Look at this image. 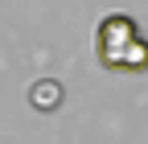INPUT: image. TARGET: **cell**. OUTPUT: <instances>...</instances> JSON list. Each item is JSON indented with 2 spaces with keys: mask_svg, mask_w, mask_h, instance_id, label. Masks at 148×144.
Masks as SVG:
<instances>
[{
  "mask_svg": "<svg viewBox=\"0 0 148 144\" xmlns=\"http://www.w3.org/2000/svg\"><path fill=\"white\" fill-rule=\"evenodd\" d=\"M95 58L107 70H123V74H144L148 70V37L127 12H111L95 29Z\"/></svg>",
  "mask_w": 148,
  "mask_h": 144,
  "instance_id": "obj_1",
  "label": "cell"
},
{
  "mask_svg": "<svg viewBox=\"0 0 148 144\" xmlns=\"http://www.w3.org/2000/svg\"><path fill=\"white\" fill-rule=\"evenodd\" d=\"M29 103H33V107H58V103H62V86H58V78H41V82L29 91Z\"/></svg>",
  "mask_w": 148,
  "mask_h": 144,
  "instance_id": "obj_2",
  "label": "cell"
}]
</instances>
